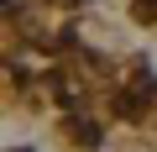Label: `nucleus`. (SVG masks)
<instances>
[{
  "instance_id": "2",
  "label": "nucleus",
  "mask_w": 157,
  "mask_h": 152,
  "mask_svg": "<svg viewBox=\"0 0 157 152\" xmlns=\"http://www.w3.org/2000/svg\"><path fill=\"white\" fill-rule=\"evenodd\" d=\"M0 11H6V0H0Z\"/></svg>"
},
{
  "instance_id": "1",
  "label": "nucleus",
  "mask_w": 157,
  "mask_h": 152,
  "mask_svg": "<svg viewBox=\"0 0 157 152\" xmlns=\"http://www.w3.org/2000/svg\"><path fill=\"white\" fill-rule=\"evenodd\" d=\"M136 16L141 21H157V0H136Z\"/></svg>"
},
{
  "instance_id": "3",
  "label": "nucleus",
  "mask_w": 157,
  "mask_h": 152,
  "mask_svg": "<svg viewBox=\"0 0 157 152\" xmlns=\"http://www.w3.org/2000/svg\"><path fill=\"white\" fill-rule=\"evenodd\" d=\"M21 152H32V147H21Z\"/></svg>"
}]
</instances>
